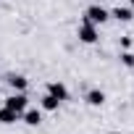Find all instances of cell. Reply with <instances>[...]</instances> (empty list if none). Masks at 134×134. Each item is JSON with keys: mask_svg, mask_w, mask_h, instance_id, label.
<instances>
[{"mask_svg": "<svg viewBox=\"0 0 134 134\" xmlns=\"http://www.w3.org/2000/svg\"><path fill=\"white\" fill-rule=\"evenodd\" d=\"M3 105L11 108V110H16V113H24L29 108V97H26V92H13V95H8L3 100Z\"/></svg>", "mask_w": 134, "mask_h": 134, "instance_id": "2", "label": "cell"}, {"mask_svg": "<svg viewBox=\"0 0 134 134\" xmlns=\"http://www.w3.org/2000/svg\"><path fill=\"white\" fill-rule=\"evenodd\" d=\"M129 8H134V0H129Z\"/></svg>", "mask_w": 134, "mask_h": 134, "instance_id": "12", "label": "cell"}, {"mask_svg": "<svg viewBox=\"0 0 134 134\" xmlns=\"http://www.w3.org/2000/svg\"><path fill=\"white\" fill-rule=\"evenodd\" d=\"M47 95L58 97L60 103H63V100H69V90H66V84H60V82H50V84H47Z\"/></svg>", "mask_w": 134, "mask_h": 134, "instance_id": "6", "label": "cell"}, {"mask_svg": "<svg viewBox=\"0 0 134 134\" xmlns=\"http://www.w3.org/2000/svg\"><path fill=\"white\" fill-rule=\"evenodd\" d=\"M108 13H110L113 19H118V21H124V24L134 19V8H121V5H118V8H113V11H108Z\"/></svg>", "mask_w": 134, "mask_h": 134, "instance_id": "8", "label": "cell"}, {"mask_svg": "<svg viewBox=\"0 0 134 134\" xmlns=\"http://www.w3.org/2000/svg\"><path fill=\"white\" fill-rule=\"evenodd\" d=\"M40 105H42V110H58V105H60V100H58V97H53V95H42V100H40Z\"/></svg>", "mask_w": 134, "mask_h": 134, "instance_id": "10", "label": "cell"}, {"mask_svg": "<svg viewBox=\"0 0 134 134\" xmlns=\"http://www.w3.org/2000/svg\"><path fill=\"white\" fill-rule=\"evenodd\" d=\"M121 63L126 66V69H134V53L124 50V53H121Z\"/></svg>", "mask_w": 134, "mask_h": 134, "instance_id": "11", "label": "cell"}, {"mask_svg": "<svg viewBox=\"0 0 134 134\" xmlns=\"http://www.w3.org/2000/svg\"><path fill=\"white\" fill-rule=\"evenodd\" d=\"M21 121H24L26 126H40V124H42V113H40L37 108H26V110L21 113Z\"/></svg>", "mask_w": 134, "mask_h": 134, "instance_id": "5", "label": "cell"}, {"mask_svg": "<svg viewBox=\"0 0 134 134\" xmlns=\"http://www.w3.org/2000/svg\"><path fill=\"white\" fill-rule=\"evenodd\" d=\"M16 121H21V113H16V110H11V108H0V124H16Z\"/></svg>", "mask_w": 134, "mask_h": 134, "instance_id": "9", "label": "cell"}, {"mask_svg": "<svg viewBox=\"0 0 134 134\" xmlns=\"http://www.w3.org/2000/svg\"><path fill=\"white\" fill-rule=\"evenodd\" d=\"M84 100H87V105H92V108H100V105L105 103V92H103V90H90V92L84 95Z\"/></svg>", "mask_w": 134, "mask_h": 134, "instance_id": "7", "label": "cell"}, {"mask_svg": "<svg viewBox=\"0 0 134 134\" xmlns=\"http://www.w3.org/2000/svg\"><path fill=\"white\" fill-rule=\"evenodd\" d=\"M5 82H8V87L16 90V92H26V87H29V79H26L24 74H8Z\"/></svg>", "mask_w": 134, "mask_h": 134, "instance_id": "4", "label": "cell"}, {"mask_svg": "<svg viewBox=\"0 0 134 134\" xmlns=\"http://www.w3.org/2000/svg\"><path fill=\"white\" fill-rule=\"evenodd\" d=\"M108 19H110V13H108L103 5H90V8L84 11V19H82V21H90V24L97 26V24H105Z\"/></svg>", "mask_w": 134, "mask_h": 134, "instance_id": "3", "label": "cell"}, {"mask_svg": "<svg viewBox=\"0 0 134 134\" xmlns=\"http://www.w3.org/2000/svg\"><path fill=\"white\" fill-rule=\"evenodd\" d=\"M76 37H79V42H84V45H95V42L100 40V34H97V26H95V24H90V21H82V24H79V29H76Z\"/></svg>", "mask_w": 134, "mask_h": 134, "instance_id": "1", "label": "cell"}]
</instances>
